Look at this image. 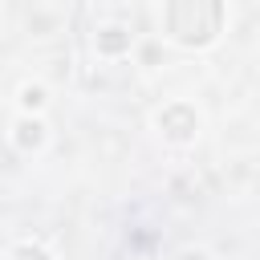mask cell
<instances>
[{"mask_svg":"<svg viewBox=\"0 0 260 260\" xmlns=\"http://www.w3.org/2000/svg\"><path fill=\"white\" fill-rule=\"evenodd\" d=\"M12 260H45V252H41V248H16Z\"/></svg>","mask_w":260,"mask_h":260,"instance_id":"cell-5","label":"cell"},{"mask_svg":"<svg viewBox=\"0 0 260 260\" xmlns=\"http://www.w3.org/2000/svg\"><path fill=\"white\" fill-rule=\"evenodd\" d=\"M98 45H102V49H110V53H114V49H122V45H126V37H122V28H106V37H102V41H98Z\"/></svg>","mask_w":260,"mask_h":260,"instance_id":"cell-4","label":"cell"},{"mask_svg":"<svg viewBox=\"0 0 260 260\" xmlns=\"http://www.w3.org/2000/svg\"><path fill=\"white\" fill-rule=\"evenodd\" d=\"M167 28L183 45H203L219 28V0H171Z\"/></svg>","mask_w":260,"mask_h":260,"instance_id":"cell-1","label":"cell"},{"mask_svg":"<svg viewBox=\"0 0 260 260\" xmlns=\"http://www.w3.org/2000/svg\"><path fill=\"white\" fill-rule=\"evenodd\" d=\"M158 122L167 126V134H171V138H191V130H195V114H187L183 106L167 110V114H162Z\"/></svg>","mask_w":260,"mask_h":260,"instance_id":"cell-2","label":"cell"},{"mask_svg":"<svg viewBox=\"0 0 260 260\" xmlns=\"http://www.w3.org/2000/svg\"><path fill=\"white\" fill-rule=\"evenodd\" d=\"M16 130H20V134H16L20 146H37V142H41V126H37V122H20Z\"/></svg>","mask_w":260,"mask_h":260,"instance_id":"cell-3","label":"cell"}]
</instances>
